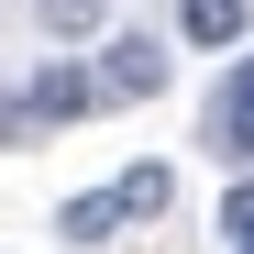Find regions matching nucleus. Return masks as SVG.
<instances>
[{"mask_svg": "<svg viewBox=\"0 0 254 254\" xmlns=\"http://www.w3.org/2000/svg\"><path fill=\"white\" fill-rule=\"evenodd\" d=\"M166 89V45H155V33H111V45H100V111L111 100H155Z\"/></svg>", "mask_w": 254, "mask_h": 254, "instance_id": "nucleus-1", "label": "nucleus"}, {"mask_svg": "<svg viewBox=\"0 0 254 254\" xmlns=\"http://www.w3.org/2000/svg\"><path fill=\"white\" fill-rule=\"evenodd\" d=\"M33 122H89L100 111V66H77V56H56V66H33Z\"/></svg>", "mask_w": 254, "mask_h": 254, "instance_id": "nucleus-2", "label": "nucleus"}, {"mask_svg": "<svg viewBox=\"0 0 254 254\" xmlns=\"http://www.w3.org/2000/svg\"><path fill=\"white\" fill-rule=\"evenodd\" d=\"M210 155H232V166H254V56L221 77V100H210Z\"/></svg>", "mask_w": 254, "mask_h": 254, "instance_id": "nucleus-3", "label": "nucleus"}, {"mask_svg": "<svg viewBox=\"0 0 254 254\" xmlns=\"http://www.w3.org/2000/svg\"><path fill=\"white\" fill-rule=\"evenodd\" d=\"M177 33L199 56H221V45H243V0H177Z\"/></svg>", "mask_w": 254, "mask_h": 254, "instance_id": "nucleus-4", "label": "nucleus"}, {"mask_svg": "<svg viewBox=\"0 0 254 254\" xmlns=\"http://www.w3.org/2000/svg\"><path fill=\"white\" fill-rule=\"evenodd\" d=\"M111 199H122V221H155V210L177 199V177H166V166L144 155V166H122V188H111Z\"/></svg>", "mask_w": 254, "mask_h": 254, "instance_id": "nucleus-5", "label": "nucleus"}, {"mask_svg": "<svg viewBox=\"0 0 254 254\" xmlns=\"http://www.w3.org/2000/svg\"><path fill=\"white\" fill-rule=\"evenodd\" d=\"M56 232H66V243H111V232H122V199H111V188L66 199V210H56Z\"/></svg>", "mask_w": 254, "mask_h": 254, "instance_id": "nucleus-6", "label": "nucleus"}, {"mask_svg": "<svg viewBox=\"0 0 254 254\" xmlns=\"http://www.w3.org/2000/svg\"><path fill=\"white\" fill-rule=\"evenodd\" d=\"M33 11H45V33H100L111 0H33Z\"/></svg>", "mask_w": 254, "mask_h": 254, "instance_id": "nucleus-7", "label": "nucleus"}, {"mask_svg": "<svg viewBox=\"0 0 254 254\" xmlns=\"http://www.w3.org/2000/svg\"><path fill=\"white\" fill-rule=\"evenodd\" d=\"M221 232H232V243H254V166H243V188L221 199Z\"/></svg>", "mask_w": 254, "mask_h": 254, "instance_id": "nucleus-8", "label": "nucleus"}, {"mask_svg": "<svg viewBox=\"0 0 254 254\" xmlns=\"http://www.w3.org/2000/svg\"><path fill=\"white\" fill-rule=\"evenodd\" d=\"M22 133H45V122H33V100H22V89H0V144H22Z\"/></svg>", "mask_w": 254, "mask_h": 254, "instance_id": "nucleus-9", "label": "nucleus"}, {"mask_svg": "<svg viewBox=\"0 0 254 254\" xmlns=\"http://www.w3.org/2000/svg\"><path fill=\"white\" fill-rule=\"evenodd\" d=\"M232 254H254V243H232Z\"/></svg>", "mask_w": 254, "mask_h": 254, "instance_id": "nucleus-10", "label": "nucleus"}]
</instances>
